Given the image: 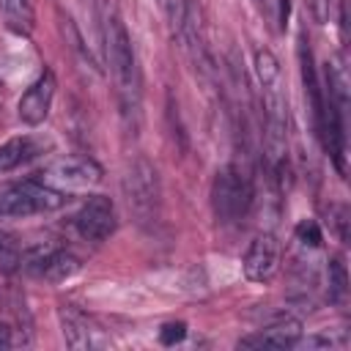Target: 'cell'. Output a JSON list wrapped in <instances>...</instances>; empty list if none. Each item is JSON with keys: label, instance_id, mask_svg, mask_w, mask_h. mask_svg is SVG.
Returning <instances> with one entry per match:
<instances>
[{"label": "cell", "instance_id": "cell-1", "mask_svg": "<svg viewBox=\"0 0 351 351\" xmlns=\"http://www.w3.org/2000/svg\"><path fill=\"white\" fill-rule=\"evenodd\" d=\"M99 33H101V47L104 58L115 82V93L121 101L123 118L140 115V66H137V52L132 44V36L118 14V5L112 0H99Z\"/></svg>", "mask_w": 351, "mask_h": 351}, {"label": "cell", "instance_id": "cell-2", "mask_svg": "<svg viewBox=\"0 0 351 351\" xmlns=\"http://www.w3.org/2000/svg\"><path fill=\"white\" fill-rule=\"evenodd\" d=\"M255 74L263 96V159L277 178L288 154V101L282 88V69L271 49L261 47L255 52Z\"/></svg>", "mask_w": 351, "mask_h": 351}, {"label": "cell", "instance_id": "cell-3", "mask_svg": "<svg viewBox=\"0 0 351 351\" xmlns=\"http://www.w3.org/2000/svg\"><path fill=\"white\" fill-rule=\"evenodd\" d=\"M123 195L126 206L134 217L137 225L154 228L162 214V184H159V170L154 167L151 159L137 156L126 176H123Z\"/></svg>", "mask_w": 351, "mask_h": 351}, {"label": "cell", "instance_id": "cell-4", "mask_svg": "<svg viewBox=\"0 0 351 351\" xmlns=\"http://www.w3.org/2000/svg\"><path fill=\"white\" fill-rule=\"evenodd\" d=\"M252 200H255L252 178L239 165H225L217 170L211 181V211L217 222L230 225L244 219L252 208Z\"/></svg>", "mask_w": 351, "mask_h": 351}, {"label": "cell", "instance_id": "cell-5", "mask_svg": "<svg viewBox=\"0 0 351 351\" xmlns=\"http://www.w3.org/2000/svg\"><path fill=\"white\" fill-rule=\"evenodd\" d=\"M66 203V195L60 189H52L41 184L38 178L22 181L5 192H0V217H33L55 211Z\"/></svg>", "mask_w": 351, "mask_h": 351}, {"label": "cell", "instance_id": "cell-6", "mask_svg": "<svg viewBox=\"0 0 351 351\" xmlns=\"http://www.w3.org/2000/svg\"><path fill=\"white\" fill-rule=\"evenodd\" d=\"M101 165L93 162L90 156H60L52 165L44 167V173H38V181L52 186V189H88L93 184L101 181Z\"/></svg>", "mask_w": 351, "mask_h": 351}, {"label": "cell", "instance_id": "cell-7", "mask_svg": "<svg viewBox=\"0 0 351 351\" xmlns=\"http://www.w3.org/2000/svg\"><path fill=\"white\" fill-rule=\"evenodd\" d=\"M115 225H118V217H115V206L110 197L104 195H90L82 208L74 214V228L77 233L85 239V241H93V244H101L107 241L112 233H115Z\"/></svg>", "mask_w": 351, "mask_h": 351}, {"label": "cell", "instance_id": "cell-8", "mask_svg": "<svg viewBox=\"0 0 351 351\" xmlns=\"http://www.w3.org/2000/svg\"><path fill=\"white\" fill-rule=\"evenodd\" d=\"M280 258H282V247L277 241L274 233H258L241 261L244 277L250 282H269L277 271H280Z\"/></svg>", "mask_w": 351, "mask_h": 351}, {"label": "cell", "instance_id": "cell-9", "mask_svg": "<svg viewBox=\"0 0 351 351\" xmlns=\"http://www.w3.org/2000/svg\"><path fill=\"white\" fill-rule=\"evenodd\" d=\"M55 88H58V80L52 74V69H44L27 88L25 93L19 96V104H16V115L22 123L27 126H38L47 121L49 110H52V99H55Z\"/></svg>", "mask_w": 351, "mask_h": 351}, {"label": "cell", "instance_id": "cell-10", "mask_svg": "<svg viewBox=\"0 0 351 351\" xmlns=\"http://www.w3.org/2000/svg\"><path fill=\"white\" fill-rule=\"evenodd\" d=\"M302 337V321L293 315H280L255 335H247L239 340L241 348H293Z\"/></svg>", "mask_w": 351, "mask_h": 351}, {"label": "cell", "instance_id": "cell-11", "mask_svg": "<svg viewBox=\"0 0 351 351\" xmlns=\"http://www.w3.org/2000/svg\"><path fill=\"white\" fill-rule=\"evenodd\" d=\"M49 148V143L44 137H36V134H19V137H11L0 145V176L33 162L36 156H41L44 151Z\"/></svg>", "mask_w": 351, "mask_h": 351}, {"label": "cell", "instance_id": "cell-12", "mask_svg": "<svg viewBox=\"0 0 351 351\" xmlns=\"http://www.w3.org/2000/svg\"><path fill=\"white\" fill-rule=\"evenodd\" d=\"M58 318H60L63 340H66L69 348H90V346H93V329H90L88 318H85L80 310L63 304V307L58 310Z\"/></svg>", "mask_w": 351, "mask_h": 351}, {"label": "cell", "instance_id": "cell-13", "mask_svg": "<svg viewBox=\"0 0 351 351\" xmlns=\"http://www.w3.org/2000/svg\"><path fill=\"white\" fill-rule=\"evenodd\" d=\"M0 14L11 33L27 36L33 30V22H36L33 0H0Z\"/></svg>", "mask_w": 351, "mask_h": 351}, {"label": "cell", "instance_id": "cell-14", "mask_svg": "<svg viewBox=\"0 0 351 351\" xmlns=\"http://www.w3.org/2000/svg\"><path fill=\"white\" fill-rule=\"evenodd\" d=\"M77 269H80L77 255H71L69 250L58 247V250L47 258V263H44V269H41L38 277H47V280H52V282H60V280H69Z\"/></svg>", "mask_w": 351, "mask_h": 351}, {"label": "cell", "instance_id": "cell-15", "mask_svg": "<svg viewBox=\"0 0 351 351\" xmlns=\"http://www.w3.org/2000/svg\"><path fill=\"white\" fill-rule=\"evenodd\" d=\"M326 288H329V302L343 307L346 299H348V271H346V263L340 255L329 258V266H326Z\"/></svg>", "mask_w": 351, "mask_h": 351}, {"label": "cell", "instance_id": "cell-16", "mask_svg": "<svg viewBox=\"0 0 351 351\" xmlns=\"http://www.w3.org/2000/svg\"><path fill=\"white\" fill-rule=\"evenodd\" d=\"M156 5L162 8V14H165V19H167V25H170V30L176 36L181 30V25L186 22V14L192 8V0H156Z\"/></svg>", "mask_w": 351, "mask_h": 351}, {"label": "cell", "instance_id": "cell-17", "mask_svg": "<svg viewBox=\"0 0 351 351\" xmlns=\"http://www.w3.org/2000/svg\"><path fill=\"white\" fill-rule=\"evenodd\" d=\"M19 252L22 250H16V244L11 241V236L0 233V269L3 271H16L19 269Z\"/></svg>", "mask_w": 351, "mask_h": 351}, {"label": "cell", "instance_id": "cell-18", "mask_svg": "<svg viewBox=\"0 0 351 351\" xmlns=\"http://www.w3.org/2000/svg\"><path fill=\"white\" fill-rule=\"evenodd\" d=\"M296 241H302L304 247H318L321 244V228L315 219H302L296 225Z\"/></svg>", "mask_w": 351, "mask_h": 351}, {"label": "cell", "instance_id": "cell-19", "mask_svg": "<svg viewBox=\"0 0 351 351\" xmlns=\"http://www.w3.org/2000/svg\"><path fill=\"white\" fill-rule=\"evenodd\" d=\"M186 337V324H181V321H176V324H165L162 329H159V340H162V346H176V343H181Z\"/></svg>", "mask_w": 351, "mask_h": 351}, {"label": "cell", "instance_id": "cell-20", "mask_svg": "<svg viewBox=\"0 0 351 351\" xmlns=\"http://www.w3.org/2000/svg\"><path fill=\"white\" fill-rule=\"evenodd\" d=\"M332 222H335V228H337V236L346 241V239H348V230H346V225H348V211H346V206H335V208H332Z\"/></svg>", "mask_w": 351, "mask_h": 351}, {"label": "cell", "instance_id": "cell-21", "mask_svg": "<svg viewBox=\"0 0 351 351\" xmlns=\"http://www.w3.org/2000/svg\"><path fill=\"white\" fill-rule=\"evenodd\" d=\"M255 5L269 22H277V0H255Z\"/></svg>", "mask_w": 351, "mask_h": 351}, {"label": "cell", "instance_id": "cell-22", "mask_svg": "<svg viewBox=\"0 0 351 351\" xmlns=\"http://www.w3.org/2000/svg\"><path fill=\"white\" fill-rule=\"evenodd\" d=\"M0 348H11V329L0 324Z\"/></svg>", "mask_w": 351, "mask_h": 351}]
</instances>
